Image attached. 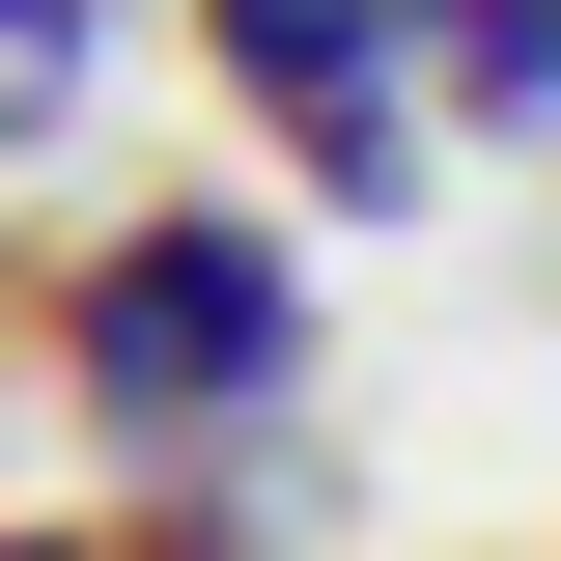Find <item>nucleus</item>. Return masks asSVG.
Listing matches in <instances>:
<instances>
[{"instance_id": "f03ea898", "label": "nucleus", "mask_w": 561, "mask_h": 561, "mask_svg": "<svg viewBox=\"0 0 561 561\" xmlns=\"http://www.w3.org/2000/svg\"><path fill=\"white\" fill-rule=\"evenodd\" d=\"M197 28H225V84L280 113V169H337V225H393V197H421V113H393L421 0H197Z\"/></svg>"}, {"instance_id": "39448f33", "label": "nucleus", "mask_w": 561, "mask_h": 561, "mask_svg": "<svg viewBox=\"0 0 561 561\" xmlns=\"http://www.w3.org/2000/svg\"><path fill=\"white\" fill-rule=\"evenodd\" d=\"M0 561H113V534H0Z\"/></svg>"}, {"instance_id": "7ed1b4c3", "label": "nucleus", "mask_w": 561, "mask_h": 561, "mask_svg": "<svg viewBox=\"0 0 561 561\" xmlns=\"http://www.w3.org/2000/svg\"><path fill=\"white\" fill-rule=\"evenodd\" d=\"M113 57H140V0H0V140H84Z\"/></svg>"}, {"instance_id": "f257e3e1", "label": "nucleus", "mask_w": 561, "mask_h": 561, "mask_svg": "<svg viewBox=\"0 0 561 561\" xmlns=\"http://www.w3.org/2000/svg\"><path fill=\"white\" fill-rule=\"evenodd\" d=\"M280 365H309V309H280V225H225V197L113 225V280H84V421H113V449H225Z\"/></svg>"}, {"instance_id": "20e7f679", "label": "nucleus", "mask_w": 561, "mask_h": 561, "mask_svg": "<svg viewBox=\"0 0 561 561\" xmlns=\"http://www.w3.org/2000/svg\"><path fill=\"white\" fill-rule=\"evenodd\" d=\"M449 28V113L478 140H561V0H421Z\"/></svg>"}]
</instances>
